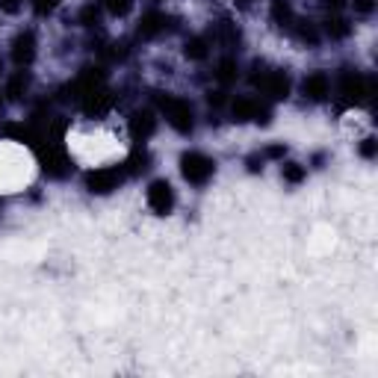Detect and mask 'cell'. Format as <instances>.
<instances>
[{
  "mask_svg": "<svg viewBox=\"0 0 378 378\" xmlns=\"http://www.w3.org/2000/svg\"><path fill=\"white\" fill-rule=\"evenodd\" d=\"M181 175H184L186 184L204 186L216 175V160H210V157L201 154V151H186L181 157Z\"/></svg>",
  "mask_w": 378,
  "mask_h": 378,
  "instance_id": "obj_1",
  "label": "cell"
},
{
  "mask_svg": "<svg viewBox=\"0 0 378 378\" xmlns=\"http://www.w3.org/2000/svg\"><path fill=\"white\" fill-rule=\"evenodd\" d=\"M160 109L166 115V122L175 127L177 133H192L195 127V113H192V104L184 101V98H160Z\"/></svg>",
  "mask_w": 378,
  "mask_h": 378,
  "instance_id": "obj_2",
  "label": "cell"
},
{
  "mask_svg": "<svg viewBox=\"0 0 378 378\" xmlns=\"http://www.w3.org/2000/svg\"><path fill=\"white\" fill-rule=\"evenodd\" d=\"M124 166H109V168H95V172L86 175V189L98 195H107L124 181Z\"/></svg>",
  "mask_w": 378,
  "mask_h": 378,
  "instance_id": "obj_3",
  "label": "cell"
},
{
  "mask_svg": "<svg viewBox=\"0 0 378 378\" xmlns=\"http://www.w3.org/2000/svg\"><path fill=\"white\" fill-rule=\"evenodd\" d=\"M231 115H234V122H260V124H266L269 122V107H263L252 95H243L231 104Z\"/></svg>",
  "mask_w": 378,
  "mask_h": 378,
  "instance_id": "obj_4",
  "label": "cell"
},
{
  "mask_svg": "<svg viewBox=\"0 0 378 378\" xmlns=\"http://www.w3.org/2000/svg\"><path fill=\"white\" fill-rule=\"evenodd\" d=\"M254 83L266 98H272V101H284V98L290 95V77L284 71H263L254 77Z\"/></svg>",
  "mask_w": 378,
  "mask_h": 378,
  "instance_id": "obj_5",
  "label": "cell"
},
{
  "mask_svg": "<svg viewBox=\"0 0 378 378\" xmlns=\"http://www.w3.org/2000/svg\"><path fill=\"white\" fill-rule=\"evenodd\" d=\"M148 207L157 213V216H168L175 210V189L168 181H154L148 186Z\"/></svg>",
  "mask_w": 378,
  "mask_h": 378,
  "instance_id": "obj_6",
  "label": "cell"
},
{
  "mask_svg": "<svg viewBox=\"0 0 378 378\" xmlns=\"http://www.w3.org/2000/svg\"><path fill=\"white\" fill-rule=\"evenodd\" d=\"M340 95L346 104H364L366 101V77L346 68L340 74Z\"/></svg>",
  "mask_w": 378,
  "mask_h": 378,
  "instance_id": "obj_7",
  "label": "cell"
},
{
  "mask_svg": "<svg viewBox=\"0 0 378 378\" xmlns=\"http://www.w3.org/2000/svg\"><path fill=\"white\" fill-rule=\"evenodd\" d=\"M302 92H304L307 101H316V104L328 101V98H331V77H328L325 71L307 74L304 83H302Z\"/></svg>",
  "mask_w": 378,
  "mask_h": 378,
  "instance_id": "obj_8",
  "label": "cell"
},
{
  "mask_svg": "<svg viewBox=\"0 0 378 378\" xmlns=\"http://www.w3.org/2000/svg\"><path fill=\"white\" fill-rule=\"evenodd\" d=\"M33 56H36V33L33 30H21V33L15 36V42H12V59L21 68H27L30 63H33Z\"/></svg>",
  "mask_w": 378,
  "mask_h": 378,
  "instance_id": "obj_9",
  "label": "cell"
},
{
  "mask_svg": "<svg viewBox=\"0 0 378 378\" xmlns=\"http://www.w3.org/2000/svg\"><path fill=\"white\" fill-rule=\"evenodd\" d=\"M154 131H157V118L151 109H136L131 115V136L136 142H145L148 136H154Z\"/></svg>",
  "mask_w": 378,
  "mask_h": 378,
  "instance_id": "obj_10",
  "label": "cell"
},
{
  "mask_svg": "<svg viewBox=\"0 0 378 378\" xmlns=\"http://www.w3.org/2000/svg\"><path fill=\"white\" fill-rule=\"evenodd\" d=\"M166 30H172V18L166 12H148V15H142V21H139V36L142 38H154V36L166 33Z\"/></svg>",
  "mask_w": 378,
  "mask_h": 378,
  "instance_id": "obj_11",
  "label": "cell"
},
{
  "mask_svg": "<svg viewBox=\"0 0 378 378\" xmlns=\"http://www.w3.org/2000/svg\"><path fill=\"white\" fill-rule=\"evenodd\" d=\"M42 168H45V175H51V177H65L71 172V163H68V157L59 151V148H47V154L42 157Z\"/></svg>",
  "mask_w": 378,
  "mask_h": 378,
  "instance_id": "obj_12",
  "label": "cell"
},
{
  "mask_svg": "<svg viewBox=\"0 0 378 378\" xmlns=\"http://www.w3.org/2000/svg\"><path fill=\"white\" fill-rule=\"evenodd\" d=\"M27 92H30V74H27V71H15L12 77H9L3 95H9L12 101H24Z\"/></svg>",
  "mask_w": 378,
  "mask_h": 378,
  "instance_id": "obj_13",
  "label": "cell"
},
{
  "mask_svg": "<svg viewBox=\"0 0 378 378\" xmlns=\"http://www.w3.org/2000/svg\"><path fill=\"white\" fill-rule=\"evenodd\" d=\"M151 168V154L145 151V148H136V151L127 157V163H124V172L127 175H142Z\"/></svg>",
  "mask_w": 378,
  "mask_h": 378,
  "instance_id": "obj_14",
  "label": "cell"
},
{
  "mask_svg": "<svg viewBox=\"0 0 378 378\" xmlns=\"http://www.w3.org/2000/svg\"><path fill=\"white\" fill-rule=\"evenodd\" d=\"M236 77H240V65H236L234 56H222L216 65V80L219 83H234Z\"/></svg>",
  "mask_w": 378,
  "mask_h": 378,
  "instance_id": "obj_15",
  "label": "cell"
},
{
  "mask_svg": "<svg viewBox=\"0 0 378 378\" xmlns=\"http://www.w3.org/2000/svg\"><path fill=\"white\" fill-rule=\"evenodd\" d=\"M290 30L296 33L298 42H304V45H316V42H320V30H316V24H311V21H293Z\"/></svg>",
  "mask_w": 378,
  "mask_h": 378,
  "instance_id": "obj_16",
  "label": "cell"
},
{
  "mask_svg": "<svg viewBox=\"0 0 378 378\" xmlns=\"http://www.w3.org/2000/svg\"><path fill=\"white\" fill-rule=\"evenodd\" d=\"M272 18L281 27H293L296 15H293V3H290V0H272Z\"/></svg>",
  "mask_w": 378,
  "mask_h": 378,
  "instance_id": "obj_17",
  "label": "cell"
},
{
  "mask_svg": "<svg viewBox=\"0 0 378 378\" xmlns=\"http://www.w3.org/2000/svg\"><path fill=\"white\" fill-rule=\"evenodd\" d=\"M184 54H186V59H195V63H201V59H207V54H210V45H207V38L192 36V38L186 42Z\"/></svg>",
  "mask_w": 378,
  "mask_h": 378,
  "instance_id": "obj_18",
  "label": "cell"
},
{
  "mask_svg": "<svg viewBox=\"0 0 378 378\" xmlns=\"http://www.w3.org/2000/svg\"><path fill=\"white\" fill-rule=\"evenodd\" d=\"M77 21L83 27H98L101 24V3H98V0H89V3L80 9V15H77Z\"/></svg>",
  "mask_w": 378,
  "mask_h": 378,
  "instance_id": "obj_19",
  "label": "cell"
},
{
  "mask_svg": "<svg viewBox=\"0 0 378 378\" xmlns=\"http://www.w3.org/2000/svg\"><path fill=\"white\" fill-rule=\"evenodd\" d=\"M349 21H343V18H328V21H325V33L328 36H331V38H346V36H349Z\"/></svg>",
  "mask_w": 378,
  "mask_h": 378,
  "instance_id": "obj_20",
  "label": "cell"
},
{
  "mask_svg": "<svg viewBox=\"0 0 378 378\" xmlns=\"http://www.w3.org/2000/svg\"><path fill=\"white\" fill-rule=\"evenodd\" d=\"M304 175H307L304 166H298V163H284V166H281V177H284L287 184H302Z\"/></svg>",
  "mask_w": 378,
  "mask_h": 378,
  "instance_id": "obj_21",
  "label": "cell"
},
{
  "mask_svg": "<svg viewBox=\"0 0 378 378\" xmlns=\"http://www.w3.org/2000/svg\"><path fill=\"white\" fill-rule=\"evenodd\" d=\"M101 6H107L113 15H127L133 6V0H101Z\"/></svg>",
  "mask_w": 378,
  "mask_h": 378,
  "instance_id": "obj_22",
  "label": "cell"
},
{
  "mask_svg": "<svg viewBox=\"0 0 378 378\" xmlns=\"http://www.w3.org/2000/svg\"><path fill=\"white\" fill-rule=\"evenodd\" d=\"M56 6H59V0H33V9L38 15H51Z\"/></svg>",
  "mask_w": 378,
  "mask_h": 378,
  "instance_id": "obj_23",
  "label": "cell"
},
{
  "mask_svg": "<svg viewBox=\"0 0 378 378\" xmlns=\"http://www.w3.org/2000/svg\"><path fill=\"white\" fill-rule=\"evenodd\" d=\"M355 3V12L357 15H370L373 9H375V0H352Z\"/></svg>",
  "mask_w": 378,
  "mask_h": 378,
  "instance_id": "obj_24",
  "label": "cell"
},
{
  "mask_svg": "<svg viewBox=\"0 0 378 378\" xmlns=\"http://www.w3.org/2000/svg\"><path fill=\"white\" fill-rule=\"evenodd\" d=\"M361 154L366 157V160H373V157H375V139H373V136H366V139H364V145H361Z\"/></svg>",
  "mask_w": 378,
  "mask_h": 378,
  "instance_id": "obj_25",
  "label": "cell"
},
{
  "mask_svg": "<svg viewBox=\"0 0 378 378\" xmlns=\"http://www.w3.org/2000/svg\"><path fill=\"white\" fill-rule=\"evenodd\" d=\"M21 3H24V0H0V9H3V12H18Z\"/></svg>",
  "mask_w": 378,
  "mask_h": 378,
  "instance_id": "obj_26",
  "label": "cell"
},
{
  "mask_svg": "<svg viewBox=\"0 0 378 378\" xmlns=\"http://www.w3.org/2000/svg\"><path fill=\"white\" fill-rule=\"evenodd\" d=\"M284 151H287L284 145H272V148H266V154H263V157H284Z\"/></svg>",
  "mask_w": 378,
  "mask_h": 378,
  "instance_id": "obj_27",
  "label": "cell"
},
{
  "mask_svg": "<svg viewBox=\"0 0 378 378\" xmlns=\"http://www.w3.org/2000/svg\"><path fill=\"white\" fill-rule=\"evenodd\" d=\"M207 101H210V107H222L225 98H222V92H210V95H207Z\"/></svg>",
  "mask_w": 378,
  "mask_h": 378,
  "instance_id": "obj_28",
  "label": "cell"
},
{
  "mask_svg": "<svg viewBox=\"0 0 378 378\" xmlns=\"http://www.w3.org/2000/svg\"><path fill=\"white\" fill-rule=\"evenodd\" d=\"M325 6L331 9V12H337V9H343V6H346V0H325Z\"/></svg>",
  "mask_w": 378,
  "mask_h": 378,
  "instance_id": "obj_29",
  "label": "cell"
},
{
  "mask_svg": "<svg viewBox=\"0 0 378 378\" xmlns=\"http://www.w3.org/2000/svg\"><path fill=\"white\" fill-rule=\"evenodd\" d=\"M3 107H6V98H3V95H0V113H3Z\"/></svg>",
  "mask_w": 378,
  "mask_h": 378,
  "instance_id": "obj_30",
  "label": "cell"
},
{
  "mask_svg": "<svg viewBox=\"0 0 378 378\" xmlns=\"http://www.w3.org/2000/svg\"><path fill=\"white\" fill-rule=\"evenodd\" d=\"M0 71H3V59H0Z\"/></svg>",
  "mask_w": 378,
  "mask_h": 378,
  "instance_id": "obj_31",
  "label": "cell"
},
{
  "mask_svg": "<svg viewBox=\"0 0 378 378\" xmlns=\"http://www.w3.org/2000/svg\"><path fill=\"white\" fill-rule=\"evenodd\" d=\"M0 207H3V201H0Z\"/></svg>",
  "mask_w": 378,
  "mask_h": 378,
  "instance_id": "obj_32",
  "label": "cell"
},
{
  "mask_svg": "<svg viewBox=\"0 0 378 378\" xmlns=\"http://www.w3.org/2000/svg\"><path fill=\"white\" fill-rule=\"evenodd\" d=\"M157 3H160V0H157Z\"/></svg>",
  "mask_w": 378,
  "mask_h": 378,
  "instance_id": "obj_33",
  "label": "cell"
}]
</instances>
